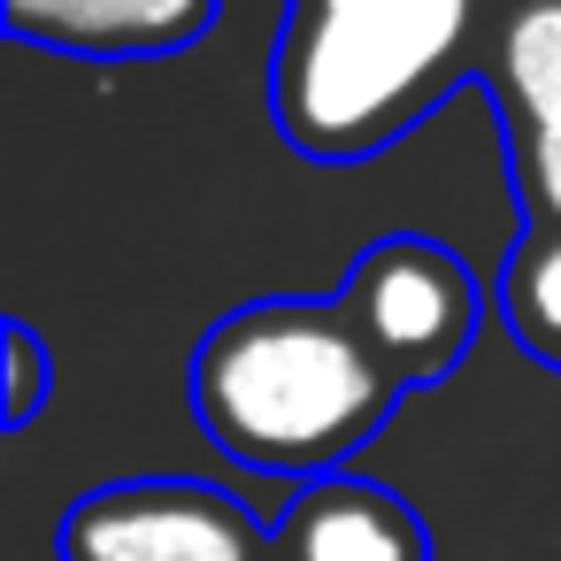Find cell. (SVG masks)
I'll return each mask as SVG.
<instances>
[{"label": "cell", "instance_id": "6da1fadb", "mask_svg": "<svg viewBox=\"0 0 561 561\" xmlns=\"http://www.w3.org/2000/svg\"><path fill=\"white\" fill-rule=\"evenodd\" d=\"M400 377L339 300H247L193 346V415L262 477H339L400 408Z\"/></svg>", "mask_w": 561, "mask_h": 561}, {"label": "cell", "instance_id": "7a4b0ae2", "mask_svg": "<svg viewBox=\"0 0 561 561\" xmlns=\"http://www.w3.org/2000/svg\"><path fill=\"white\" fill-rule=\"evenodd\" d=\"M477 0H285L270 47L277 139L308 162L400 147L477 78Z\"/></svg>", "mask_w": 561, "mask_h": 561}, {"label": "cell", "instance_id": "3957f363", "mask_svg": "<svg viewBox=\"0 0 561 561\" xmlns=\"http://www.w3.org/2000/svg\"><path fill=\"white\" fill-rule=\"evenodd\" d=\"M354 331L377 346V362L415 392L461 369V354L484 331V277L423 231H385L346 262V285L331 293Z\"/></svg>", "mask_w": 561, "mask_h": 561}, {"label": "cell", "instance_id": "277c9868", "mask_svg": "<svg viewBox=\"0 0 561 561\" xmlns=\"http://www.w3.org/2000/svg\"><path fill=\"white\" fill-rule=\"evenodd\" d=\"M55 561H277V523L201 477H124L62 507Z\"/></svg>", "mask_w": 561, "mask_h": 561}, {"label": "cell", "instance_id": "5b68a950", "mask_svg": "<svg viewBox=\"0 0 561 561\" xmlns=\"http://www.w3.org/2000/svg\"><path fill=\"white\" fill-rule=\"evenodd\" d=\"M224 0H0V24L24 47L78 62H162L216 32Z\"/></svg>", "mask_w": 561, "mask_h": 561}, {"label": "cell", "instance_id": "8992f818", "mask_svg": "<svg viewBox=\"0 0 561 561\" xmlns=\"http://www.w3.org/2000/svg\"><path fill=\"white\" fill-rule=\"evenodd\" d=\"M500 108L523 224H561V0H530L500 39Z\"/></svg>", "mask_w": 561, "mask_h": 561}, {"label": "cell", "instance_id": "52a82bcc", "mask_svg": "<svg viewBox=\"0 0 561 561\" xmlns=\"http://www.w3.org/2000/svg\"><path fill=\"white\" fill-rule=\"evenodd\" d=\"M277 561H438L431 523L377 477H316L277 515Z\"/></svg>", "mask_w": 561, "mask_h": 561}, {"label": "cell", "instance_id": "ba28073f", "mask_svg": "<svg viewBox=\"0 0 561 561\" xmlns=\"http://www.w3.org/2000/svg\"><path fill=\"white\" fill-rule=\"evenodd\" d=\"M500 316L538 369H561V224H523L500 270Z\"/></svg>", "mask_w": 561, "mask_h": 561}, {"label": "cell", "instance_id": "9c48e42d", "mask_svg": "<svg viewBox=\"0 0 561 561\" xmlns=\"http://www.w3.org/2000/svg\"><path fill=\"white\" fill-rule=\"evenodd\" d=\"M0 346H9V354H0V362H9V415H0V423H9V431H32V423H39V408H47V385H55L47 339L16 316L9 331H0Z\"/></svg>", "mask_w": 561, "mask_h": 561}]
</instances>
